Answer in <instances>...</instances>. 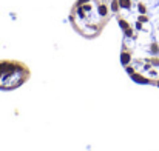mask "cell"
Instances as JSON below:
<instances>
[{"mask_svg":"<svg viewBox=\"0 0 159 151\" xmlns=\"http://www.w3.org/2000/svg\"><path fill=\"white\" fill-rule=\"evenodd\" d=\"M113 17L111 0H77L70 12L73 29L85 39H96Z\"/></svg>","mask_w":159,"mask_h":151,"instance_id":"obj_2","label":"cell"},{"mask_svg":"<svg viewBox=\"0 0 159 151\" xmlns=\"http://www.w3.org/2000/svg\"><path fill=\"white\" fill-rule=\"evenodd\" d=\"M111 6L124 69L136 83L159 88V0H111Z\"/></svg>","mask_w":159,"mask_h":151,"instance_id":"obj_1","label":"cell"},{"mask_svg":"<svg viewBox=\"0 0 159 151\" xmlns=\"http://www.w3.org/2000/svg\"><path fill=\"white\" fill-rule=\"evenodd\" d=\"M30 68L19 60H0V90L11 91L30 79Z\"/></svg>","mask_w":159,"mask_h":151,"instance_id":"obj_3","label":"cell"}]
</instances>
